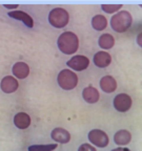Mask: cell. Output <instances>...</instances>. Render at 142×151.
<instances>
[{
  "instance_id": "obj_20",
  "label": "cell",
  "mask_w": 142,
  "mask_h": 151,
  "mask_svg": "<svg viewBox=\"0 0 142 151\" xmlns=\"http://www.w3.org/2000/svg\"><path fill=\"white\" fill-rule=\"evenodd\" d=\"M121 7H122L121 4H102L101 9L107 14H112V13L119 11V9H121Z\"/></svg>"
},
{
  "instance_id": "obj_7",
  "label": "cell",
  "mask_w": 142,
  "mask_h": 151,
  "mask_svg": "<svg viewBox=\"0 0 142 151\" xmlns=\"http://www.w3.org/2000/svg\"><path fill=\"white\" fill-rule=\"evenodd\" d=\"M66 65L69 66V67H71V68H73L74 70L82 71L88 67L90 60L85 56H81V55L80 56H75L66 62Z\"/></svg>"
},
{
  "instance_id": "obj_19",
  "label": "cell",
  "mask_w": 142,
  "mask_h": 151,
  "mask_svg": "<svg viewBox=\"0 0 142 151\" xmlns=\"http://www.w3.org/2000/svg\"><path fill=\"white\" fill-rule=\"evenodd\" d=\"M57 148V144L50 145H33L28 147V151H53Z\"/></svg>"
},
{
  "instance_id": "obj_9",
  "label": "cell",
  "mask_w": 142,
  "mask_h": 151,
  "mask_svg": "<svg viewBox=\"0 0 142 151\" xmlns=\"http://www.w3.org/2000/svg\"><path fill=\"white\" fill-rule=\"evenodd\" d=\"M112 62V57L109 52H98L95 54L94 56V64L97 67L100 68H104L111 64Z\"/></svg>"
},
{
  "instance_id": "obj_10",
  "label": "cell",
  "mask_w": 142,
  "mask_h": 151,
  "mask_svg": "<svg viewBox=\"0 0 142 151\" xmlns=\"http://www.w3.org/2000/svg\"><path fill=\"white\" fill-rule=\"evenodd\" d=\"M51 137L57 143H61V144H66L69 143L71 139V134L67 130L63 128H55L51 133Z\"/></svg>"
},
{
  "instance_id": "obj_15",
  "label": "cell",
  "mask_w": 142,
  "mask_h": 151,
  "mask_svg": "<svg viewBox=\"0 0 142 151\" xmlns=\"http://www.w3.org/2000/svg\"><path fill=\"white\" fill-rule=\"evenodd\" d=\"M82 97L85 101L90 104L97 103L98 100H99V92L93 86H88V87H85L82 91Z\"/></svg>"
},
{
  "instance_id": "obj_24",
  "label": "cell",
  "mask_w": 142,
  "mask_h": 151,
  "mask_svg": "<svg viewBox=\"0 0 142 151\" xmlns=\"http://www.w3.org/2000/svg\"><path fill=\"white\" fill-rule=\"evenodd\" d=\"M138 44L141 46V35H139L138 36Z\"/></svg>"
},
{
  "instance_id": "obj_11",
  "label": "cell",
  "mask_w": 142,
  "mask_h": 151,
  "mask_svg": "<svg viewBox=\"0 0 142 151\" xmlns=\"http://www.w3.org/2000/svg\"><path fill=\"white\" fill-rule=\"evenodd\" d=\"M100 87L106 93L114 92L117 88V82L112 76H104L100 80Z\"/></svg>"
},
{
  "instance_id": "obj_8",
  "label": "cell",
  "mask_w": 142,
  "mask_h": 151,
  "mask_svg": "<svg viewBox=\"0 0 142 151\" xmlns=\"http://www.w3.org/2000/svg\"><path fill=\"white\" fill-rule=\"evenodd\" d=\"M0 87L1 90L5 93H13L15 92L19 87V83L14 77L12 76H7L1 80L0 83Z\"/></svg>"
},
{
  "instance_id": "obj_12",
  "label": "cell",
  "mask_w": 142,
  "mask_h": 151,
  "mask_svg": "<svg viewBox=\"0 0 142 151\" xmlns=\"http://www.w3.org/2000/svg\"><path fill=\"white\" fill-rule=\"evenodd\" d=\"M9 17H12L17 20H20L25 24L28 27H33L34 25V20L28 14H26L25 12H22V11H13V12L7 13Z\"/></svg>"
},
{
  "instance_id": "obj_17",
  "label": "cell",
  "mask_w": 142,
  "mask_h": 151,
  "mask_svg": "<svg viewBox=\"0 0 142 151\" xmlns=\"http://www.w3.org/2000/svg\"><path fill=\"white\" fill-rule=\"evenodd\" d=\"M98 43H99V46L103 50H109L115 44V39L111 34H103L102 36H100Z\"/></svg>"
},
{
  "instance_id": "obj_14",
  "label": "cell",
  "mask_w": 142,
  "mask_h": 151,
  "mask_svg": "<svg viewBox=\"0 0 142 151\" xmlns=\"http://www.w3.org/2000/svg\"><path fill=\"white\" fill-rule=\"evenodd\" d=\"M30 73V67L24 62H17L13 66V75L18 79H25Z\"/></svg>"
},
{
  "instance_id": "obj_3",
  "label": "cell",
  "mask_w": 142,
  "mask_h": 151,
  "mask_svg": "<svg viewBox=\"0 0 142 151\" xmlns=\"http://www.w3.org/2000/svg\"><path fill=\"white\" fill-rule=\"evenodd\" d=\"M57 82L64 90H72L78 84V77L74 71L70 69H63L57 77Z\"/></svg>"
},
{
  "instance_id": "obj_1",
  "label": "cell",
  "mask_w": 142,
  "mask_h": 151,
  "mask_svg": "<svg viewBox=\"0 0 142 151\" xmlns=\"http://www.w3.org/2000/svg\"><path fill=\"white\" fill-rule=\"evenodd\" d=\"M57 44L59 50L65 55H72L78 50L79 39L77 35L72 32H64L58 38Z\"/></svg>"
},
{
  "instance_id": "obj_13",
  "label": "cell",
  "mask_w": 142,
  "mask_h": 151,
  "mask_svg": "<svg viewBox=\"0 0 142 151\" xmlns=\"http://www.w3.org/2000/svg\"><path fill=\"white\" fill-rule=\"evenodd\" d=\"M14 124L19 129H26L31 125V118L25 112H18L14 116Z\"/></svg>"
},
{
  "instance_id": "obj_2",
  "label": "cell",
  "mask_w": 142,
  "mask_h": 151,
  "mask_svg": "<svg viewBox=\"0 0 142 151\" xmlns=\"http://www.w3.org/2000/svg\"><path fill=\"white\" fill-rule=\"evenodd\" d=\"M133 22L132 15L126 11H121L111 19V26L117 33H124L130 27Z\"/></svg>"
},
{
  "instance_id": "obj_21",
  "label": "cell",
  "mask_w": 142,
  "mask_h": 151,
  "mask_svg": "<svg viewBox=\"0 0 142 151\" xmlns=\"http://www.w3.org/2000/svg\"><path fill=\"white\" fill-rule=\"evenodd\" d=\"M78 151H97V150L90 144H82L78 148Z\"/></svg>"
},
{
  "instance_id": "obj_23",
  "label": "cell",
  "mask_w": 142,
  "mask_h": 151,
  "mask_svg": "<svg viewBox=\"0 0 142 151\" xmlns=\"http://www.w3.org/2000/svg\"><path fill=\"white\" fill-rule=\"evenodd\" d=\"M5 7H7V9H16V7H18V5L17 4H14V5H9V4H4Z\"/></svg>"
},
{
  "instance_id": "obj_22",
  "label": "cell",
  "mask_w": 142,
  "mask_h": 151,
  "mask_svg": "<svg viewBox=\"0 0 142 151\" xmlns=\"http://www.w3.org/2000/svg\"><path fill=\"white\" fill-rule=\"evenodd\" d=\"M112 151H130V150L128 148H116V149H113Z\"/></svg>"
},
{
  "instance_id": "obj_4",
  "label": "cell",
  "mask_w": 142,
  "mask_h": 151,
  "mask_svg": "<svg viewBox=\"0 0 142 151\" xmlns=\"http://www.w3.org/2000/svg\"><path fill=\"white\" fill-rule=\"evenodd\" d=\"M70 21V15L64 9L56 7L49 14V22L56 28H62L67 25Z\"/></svg>"
},
{
  "instance_id": "obj_18",
  "label": "cell",
  "mask_w": 142,
  "mask_h": 151,
  "mask_svg": "<svg viewBox=\"0 0 142 151\" xmlns=\"http://www.w3.org/2000/svg\"><path fill=\"white\" fill-rule=\"evenodd\" d=\"M92 25L96 31H103L107 25V20L102 15H96L92 19Z\"/></svg>"
},
{
  "instance_id": "obj_16",
  "label": "cell",
  "mask_w": 142,
  "mask_h": 151,
  "mask_svg": "<svg viewBox=\"0 0 142 151\" xmlns=\"http://www.w3.org/2000/svg\"><path fill=\"white\" fill-rule=\"evenodd\" d=\"M132 139V134L130 132L125 129L119 130L116 132V134L114 135V142L119 146H123V145H128Z\"/></svg>"
},
{
  "instance_id": "obj_5",
  "label": "cell",
  "mask_w": 142,
  "mask_h": 151,
  "mask_svg": "<svg viewBox=\"0 0 142 151\" xmlns=\"http://www.w3.org/2000/svg\"><path fill=\"white\" fill-rule=\"evenodd\" d=\"M88 141L99 148H104L109 145V137L105 132L100 129L91 130L88 133Z\"/></svg>"
},
{
  "instance_id": "obj_6",
  "label": "cell",
  "mask_w": 142,
  "mask_h": 151,
  "mask_svg": "<svg viewBox=\"0 0 142 151\" xmlns=\"http://www.w3.org/2000/svg\"><path fill=\"white\" fill-rule=\"evenodd\" d=\"M114 107L120 112H126L132 107V98L126 93H119L114 99Z\"/></svg>"
}]
</instances>
